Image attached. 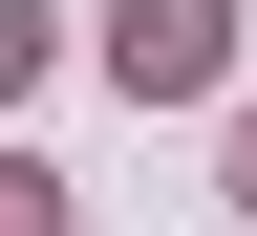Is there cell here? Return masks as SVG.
<instances>
[{"instance_id": "obj_1", "label": "cell", "mask_w": 257, "mask_h": 236, "mask_svg": "<svg viewBox=\"0 0 257 236\" xmlns=\"http://www.w3.org/2000/svg\"><path fill=\"white\" fill-rule=\"evenodd\" d=\"M107 86H128V108L236 86V0H107Z\"/></svg>"}, {"instance_id": "obj_4", "label": "cell", "mask_w": 257, "mask_h": 236, "mask_svg": "<svg viewBox=\"0 0 257 236\" xmlns=\"http://www.w3.org/2000/svg\"><path fill=\"white\" fill-rule=\"evenodd\" d=\"M236 215H257V108H236Z\"/></svg>"}, {"instance_id": "obj_2", "label": "cell", "mask_w": 257, "mask_h": 236, "mask_svg": "<svg viewBox=\"0 0 257 236\" xmlns=\"http://www.w3.org/2000/svg\"><path fill=\"white\" fill-rule=\"evenodd\" d=\"M0 236H64V172H22V150H0Z\"/></svg>"}, {"instance_id": "obj_3", "label": "cell", "mask_w": 257, "mask_h": 236, "mask_svg": "<svg viewBox=\"0 0 257 236\" xmlns=\"http://www.w3.org/2000/svg\"><path fill=\"white\" fill-rule=\"evenodd\" d=\"M0 86H43V0H0Z\"/></svg>"}]
</instances>
